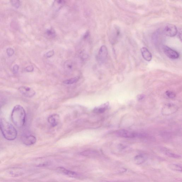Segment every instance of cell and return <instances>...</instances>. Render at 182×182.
Returning a JSON list of instances; mask_svg holds the SVG:
<instances>
[{"mask_svg": "<svg viewBox=\"0 0 182 182\" xmlns=\"http://www.w3.org/2000/svg\"><path fill=\"white\" fill-rule=\"evenodd\" d=\"M26 113L24 108L20 105L14 106L11 114L12 121L15 126L21 128L26 122Z\"/></svg>", "mask_w": 182, "mask_h": 182, "instance_id": "obj_1", "label": "cell"}, {"mask_svg": "<svg viewBox=\"0 0 182 182\" xmlns=\"http://www.w3.org/2000/svg\"><path fill=\"white\" fill-rule=\"evenodd\" d=\"M0 130L4 138L9 140L16 138L17 132L14 127L4 118L0 120Z\"/></svg>", "mask_w": 182, "mask_h": 182, "instance_id": "obj_2", "label": "cell"}, {"mask_svg": "<svg viewBox=\"0 0 182 182\" xmlns=\"http://www.w3.org/2000/svg\"><path fill=\"white\" fill-rule=\"evenodd\" d=\"M116 134L118 136L125 138H134L135 137H145L146 135L140 133L131 132L125 130H121L116 132Z\"/></svg>", "mask_w": 182, "mask_h": 182, "instance_id": "obj_3", "label": "cell"}, {"mask_svg": "<svg viewBox=\"0 0 182 182\" xmlns=\"http://www.w3.org/2000/svg\"><path fill=\"white\" fill-rule=\"evenodd\" d=\"M108 55V51L107 47L105 46H102L99 51L97 60L101 64H103L107 60Z\"/></svg>", "mask_w": 182, "mask_h": 182, "instance_id": "obj_4", "label": "cell"}, {"mask_svg": "<svg viewBox=\"0 0 182 182\" xmlns=\"http://www.w3.org/2000/svg\"><path fill=\"white\" fill-rule=\"evenodd\" d=\"M177 28L172 24L167 25L164 28L163 33L167 36L170 37L175 36L177 33Z\"/></svg>", "mask_w": 182, "mask_h": 182, "instance_id": "obj_5", "label": "cell"}, {"mask_svg": "<svg viewBox=\"0 0 182 182\" xmlns=\"http://www.w3.org/2000/svg\"><path fill=\"white\" fill-rule=\"evenodd\" d=\"M163 50L164 54L173 60H176L179 57V54L177 51L167 46H163Z\"/></svg>", "mask_w": 182, "mask_h": 182, "instance_id": "obj_6", "label": "cell"}, {"mask_svg": "<svg viewBox=\"0 0 182 182\" xmlns=\"http://www.w3.org/2000/svg\"><path fill=\"white\" fill-rule=\"evenodd\" d=\"M20 92L25 97L31 98L35 95V91L34 90L30 87L22 86L19 88Z\"/></svg>", "mask_w": 182, "mask_h": 182, "instance_id": "obj_7", "label": "cell"}, {"mask_svg": "<svg viewBox=\"0 0 182 182\" xmlns=\"http://www.w3.org/2000/svg\"><path fill=\"white\" fill-rule=\"evenodd\" d=\"M177 106L168 103L162 109V113L163 115H169L174 113L177 111Z\"/></svg>", "mask_w": 182, "mask_h": 182, "instance_id": "obj_8", "label": "cell"}, {"mask_svg": "<svg viewBox=\"0 0 182 182\" xmlns=\"http://www.w3.org/2000/svg\"><path fill=\"white\" fill-rule=\"evenodd\" d=\"M36 137L32 135L26 136L23 137V142L24 144L26 146H31L36 142Z\"/></svg>", "mask_w": 182, "mask_h": 182, "instance_id": "obj_9", "label": "cell"}, {"mask_svg": "<svg viewBox=\"0 0 182 182\" xmlns=\"http://www.w3.org/2000/svg\"><path fill=\"white\" fill-rule=\"evenodd\" d=\"M48 122L52 126L55 127L58 125L60 120V117L59 115L54 114L51 115L48 118Z\"/></svg>", "mask_w": 182, "mask_h": 182, "instance_id": "obj_10", "label": "cell"}, {"mask_svg": "<svg viewBox=\"0 0 182 182\" xmlns=\"http://www.w3.org/2000/svg\"><path fill=\"white\" fill-rule=\"evenodd\" d=\"M141 52L143 58L148 62L151 60L152 56L150 51L146 47H143L141 49Z\"/></svg>", "mask_w": 182, "mask_h": 182, "instance_id": "obj_11", "label": "cell"}, {"mask_svg": "<svg viewBox=\"0 0 182 182\" xmlns=\"http://www.w3.org/2000/svg\"><path fill=\"white\" fill-rule=\"evenodd\" d=\"M120 35V31L119 28L115 27L114 30L112 31L110 37L111 42L112 43L114 44L116 43L118 40V38Z\"/></svg>", "mask_w": 182, "mask_h": 182, "instance_id": "obj_12", "label": "cell"}, {"mask_svg": "<svg viewBox=\"0 0 182 182\" xmlns=\"http://www.w3.org/2000/svg\"><path fill=\"white\" fill-rule=\"evenodd\" d=\"M109 106V102H107L101 105L98 107H95L93 111L95 113H102L104 112L107 110Z\"/></svg>", "mask_w": 182, "mask_h": 182, "instance_id": "obj_13", "label": "cell"}, {"mask_svg": "<svg viewBox=\"0 0 182 182\" xmlns=\"http://www.w3.org/2000/svg\"><path fill=\"white\" fill-rule=\"evenodd\" d=\"M58 170L61 173L71 177H76L78 176L77 173L66 169L64 168H59Z\"/></svg>", "mask_w": 182, "mask_h": 182, "instance_id": "obj_14", "label": "cell"}, {"mask_svg": "<svg viewBox=\"0 0 182 182\" xmlns=\"http://www.w3.org/2000/svg\"><path fill=\"white\" fill-rule=\"evenodd\" d=\"M64 68L67 71H72L74 67V64L73 62L71 60H68L64 63Z\"/></svg>", "mask_w": 182, "mask_h": 182, "instance_id": "obj_15", "label": "cell"}, {"mask_svg": "<svg viewBox=\"0 0 182 182\" xmlns=\"http://www.w3.org/2000/svg\"><path fill=\"white\" fill-rule=\"evenodd\" d=\"M79 79V77H75L71 78V79L66 80L64 81L63 83L65 84H67V85L72 84L77 82Z\"/></svg>", "mask_w": 182, "mask_h": 182, "instance_id": "obj_16", "label": "cell"}, {"mask_svg": "<svg viewBox=\"0 0 182 182\" xmlns=\"http://www.w3.org/2000/svg\"><path fill=\"white\" fill-rule=\"evenodd\" d=\"M145 161L144 157L141 155H138L136 156L134 158V161L136 163L140 164L143 163Z\"/></svg>", "mask_w": 182, "mask_h": 182, "instance_id": "obj_17", "label": "cell"}, {"mask_svg": "<svg viewBox=\"0 0 182 182\" xmlns=\"http://www.w3.org/2000/svg\"><path fill=\"white\" fill-rule=\"evenodd\" d=\"M47 36L50 38H54L55 36L56 33L54 30L52 29H50L48 30L46 32Z\"/></svg>", "mask_w": 182, "mask_h": 182, "instance_id": "obj_18", "label": "cell"}, {"mask_svg": "<svg viewBox=\"0 0 182 182\" xmlns=\"http://www.w3.org/2000/svg\"><path fill=\"white\" fill-rule=\"evenodd\" d=\"M170 168L171 169L175 171H181V167L180 165H177V164H172L171 165Z\"/></svg>", "mask_w": 182, "mask_h": 182, "instance_id": "obj_19", "label": "cell"}, {"mask_svg": "<svg viewBox=\"0 0 182 182\" xmlns=\"http://www.w3.org/2000/svg\"><path fill=\"white\" fill-rule=\"evenodd\" d=\"M165 154L168 155V156L172 158H177L180 157V156L179 155L176 154H175L172 153V152H169L168 151H165Z\"/></svg>", "mask_w": 182, "mask_h": 182, "instance_id": "obj_20", "label": "cell"}, {"mask_svg": "<svg viewBox=\"0 0 182 182\" xmlns=\"http://www.w3.org/2000/svg\"><path fill=\"white\" fill-rule=\"evenodd\" d=\"M166 94L167 97L171 99L174 98L176 96L174 92L170 91H167L166 92Z\"/></svg>", "mask_w": 182, "mask_h": 182, "instance_id": "obj_21", "label": "cell"}, {"mask_svg": "<svg viewBox=\"0 0 182 182\" xmlns=\"http://www.w3.org/2000/svg\"><path fill=\"white\" fill-rule=\"evenodd\" d=\"M11 3L12 5L16 8H18L20 6V1H11Z\"/></svg>", "mask_w": 182, "mask_h": 182, "instance_id": "obj_22", "label": "cell"}, {"mask_svg": "<svg viewBox=\"0 0 182 182\" xmlns=\"http://www.w3.org/2000/svg\"><path fill=\"white\" fill-rule=\"evenodd\" d=\"M7 52L9 56H11L14 54V51L12 48H8L7 50Z\"/></svg>", "mask_w": 182, "mask_h": 182, "instance_id": "obj_23", "label": "cell"}, {"mask_svg": "<svg viewBox=\"0 0 182 182\" xmlns=\"http://www.w3.org/2000/svg\"><path fill=\"white\" fill-rule=\"evenodd\" d=\"M54 50H51L48 51L46 54V56L47 57L50 58L54 55Z\"/></svg>", "mask_w": 182, "mask_h": 182, "instance_id": "obj_24", "label": "cell"}, {"mask_svg": "<svg viewBox=\"0 0 182 182\" xmlns=\"http://www.w3.org/2000/svg\"><path fill=\"white\" fill-rule=\"evenodd\" d=\"M26 70L28 72L33 71L34 70V67L33 66H28L26 68Z\"/></svg>", "mask_w": 182, "mask_h": 182, "instance_id": "obj_25", "label": "cell"}, {"mask_svg": "<svg viewBox=\"0 0 182 182\" xmlns=\"http://www.w3.org/2000/svg\"><path fill=\"white\" fill-rule=\"evenodd\" d=\"M19 66L17 65H15L13 67V71L14 73H17L19 69Z\"/></svg>", "mask_w": 182, "mask_h": 182, "instance_id": "obj_26", "label": "cell"}, {"mask_svg": "<svg viewBox=\"0 0 182 182\" xmlns=\"http://www.w3.org/2000/svg\"><path fill=\"white\" fill-rule=\"evenodd\" d=\"M144 95H139L138 96V99H139L140 100H141L142 99L144 98Z\"/></svg>", "mask_w": 182, "mask_h": 182, "instance_id": "obj_27", "label": "cell"}]
</instances>
